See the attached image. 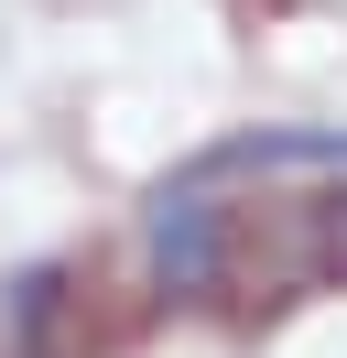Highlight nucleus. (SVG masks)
<instances>
[{"instance_id":"20e7f679","label":"nucleus","mask_w":347,"mask_h":358,"mask_svg":"<svg viewBox=\"0 0 347 358\" xmlns=\"http://www.w3.org/2000/svg\"><path fill=\"white\" fill-rule=\"evenodd\" d=\"M304 261L347 282V196H337V206H315V239H304Z\"/></svg>"},{"instance_id":"f03ea898","label":"nucleus","mask_w":347,"mask_h":358,"mask_svg":"<svg viewBox=\"0 0 347 358\" xmlns=\"http://www.w3.org/2000/svg\"><path fill=\"white\" fill-rule=\"evenodd\" d=\"M0 358H87L76 271H65V261H33L11 293H0Z\"/></svg>"},{"instance_id":"f257e3e1","label":"nucleus","mask_w":347,"mask_h":358,"mask_svg":"<svg viewBox=\"0 0 347 358\" xmlns=\"http://www.w3.org/2000/svg\"><path fill=\"white\" fill-rule=\"evenodd\" d=\"M141 250H152V282H163V293L217 304V282H228V250H239V217L206 196V185H163V196H152Z\"/></svg>"},{"instance_id":"7ed1b4c3","label":"nucleus","mask_w":347,"mask_h":358,"mask_svg":"<svg viewBox=\"0 0 347 358\" xmlns=\"http://www.w3.org/2000/svg\"><path fill=\"white\" fill-rule=\"evenodd\" d=\"M217 174H347V131H239L195 163V185Z\"/></svg>"}]
</instances>
